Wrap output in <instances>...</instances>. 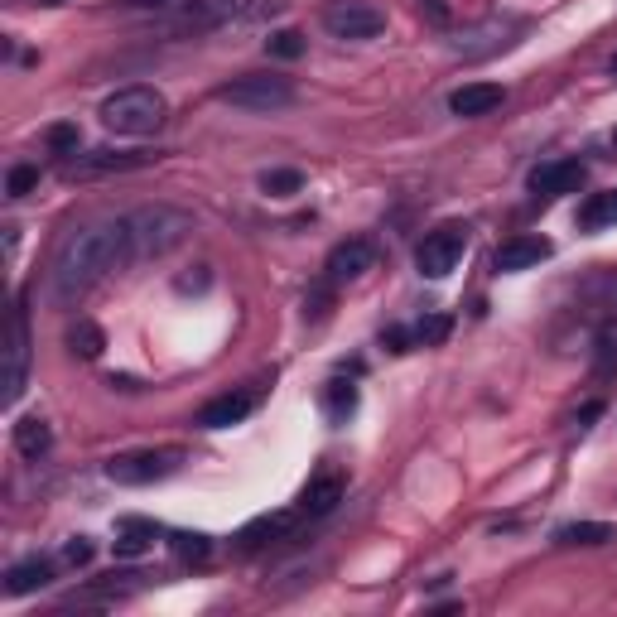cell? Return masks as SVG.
Returning a JSON list of instances; mask_svg holds the SVG:
<instances>
[{
  "mask_svg": "<svg viewBox=\"0 0 617 617\" xmlns=\"http://www.w3.org/2000/svg\"><path fill=\"white\" fill-rule=\"evenodd\" d=\"M261 193L266 198H295V193H304V174L299 169H266L261 174Z\"/></svg>",
  "mask_w": 617,
  "mask_h": 617,
  "instance_id": "25",
  "label": "cell"
},
{
  "mask_svg": "<svg viewBox=\"0 0 617 617\" xmlns=\"http://www.w3.org/2000/svg\"><path fill=\"white\" fill-rule=\"evenodd\" d=\"M425 10H430L434 20H439V25H444V20H449V10H444V5H439V0H425Z\"/></svg>",
  "mask_w": 617,
  "mask_h": 617,
  "instance_id": "34",
  "label": "cell"
},
{
  "mask_svg": "<svg viewBox=\"0 0 617 617\" xmlns=\"http://www.w3.org/2000/svg\"><path fill=\"white\" fill-rule=\"evenodd\" d=\"M217 102L242 111H280L295 102V82L280 78V73H242V78L217 87Z\"/></svg>",
  "mask_w": 617,
  "mask_h": 617,
  "instance_id": "3",
  "label": "cell"
},
{
  "mask_svg": "<svg viewBox=\"0 0 617 617\" xmlns=\"http://www.w3.org/2000/svg\"><path fill=\"white\" fill-rule=\"evenodd\" d=\"M63 560L73 564V569H82V564H92V540L87 536H73L68 545H63Z\"/></svg>",
  "mask_w": 617,
  "mask_h": 617,
  "instance_id": "30",
  "label": "cell"
},
{
  "mask_svg": "<svg viewBox=\"0 0 617 617\" xmlns=\"http://www.w3.org/2000/svg\"><path fill=\"white\" fill-rule=\"evenodd\" d=\"M25 367H29V323H25V314L15 309V319H10V348H5V405L20 401V391H25Z\"/></svg>",
  "mask_w": 617,
  "mask_h": 617,
  "instance_id": "10",
  "label": "cell"
},
{
  "mask_svg": "<svg viewBox=\"0 0 617 617\" xmlns=\"http://www.w3.org/2000/svg\"><path fill=\"white\" fill-rule=\"evenodd\" d=\"M34 184H39V169H34V164H15L10 179H5V193H10V198H25Z\"/></svg>",
  "mask_w": 617,
  "mask_h": 617,
  "instance_id": "29",
  "label": "cell"
},
{
  "mask_svg": "<svg viewBox=\"0 0 617 617\" xmlns=\"http://www.w3.org/2000/svg\"><path fill=\"white\" fill-rule=\"evenodd\" d=\"M208 285V266H203V275H188V280H179V290H203Z\"/></svg>",
  "mask_w": 617,
  "mask_h": 617,
  "instance_id": "33",
  "label": "cell"
},
{
  "mask_svg": "<svg viewBox=\"0 0 617 617\" xmlns=\"http://www.w3.org/2000/svg\"><path fill=\"white\" fill-rule=\"evenodd\" d=\"M352 410H357V386L343 381V376H333V381L323 386V415H328L333 425H343Z\"/></svg>",
  "mask_w": 617,
  "mask_h": 617,
  "instance_id": "20",
  "label": "cell"
},
{
  "mask_svg": "<svg viewBox=\"0 0 617 617\" xmlns=\"http://www.w3.org/2000/svg\"><path fill=\"white\" fill-rule=\"evenodd\" d=\"M502 102H507V87L502 82H463L454 97H449V111L463 116V121H478V116H492Z\"/></svg>",
  "mask_w": 617,
  "mask_h": 617,
  "instance_id": "12",
  "label": "cell"
},
{
  "mask_svg": "<svg viewBox=\"0 0 617 617\" xmlns=\"http://www.w3.org/2000/svg\"><path fill=\"white\" fill-rule=\"evenodd\" d=\"M140 164H150V155H87V160H73L68 164V174H111V169H140Z\"/></svg>",
  "mask_w": 617,
  "mask_h": 617,
  "instance_id": "22",
  "label": "cell"
},
{
  "mask_svg": "<svg viewBox=\"0 0 617 617\" xmlns=\"http://www.w3.org/2000/svg\"><path fill=\"white\" fill-rule=\"evenodd\" d=\"M54 584V564L49 560H20V564H10L5 569V593L10 598H25V593H34V589H49Z\"/></svg>",
  "mask_w": 617,
  "mask_h": 617,
  "instance_id": "15",
  "label": "cell"
},
{
  "mask_svg": "<svg viewBox=\"0 0 617 617\" xmlns=\"http://www.w3.org/2000/svg\"><path fill=\"white\" fill-rule=\"evenodd\" d=\"M617 222V193H593L589 203L579 208V227L584 232H598V227H608Z\"/></svg>",
  "mask_w": 617,
  "mask_h": 617,
  "instance_id": "24",
  "label": "cell"
},
{
  "mask_svg": "<svg viewBox=\"0 0 617 617\" xmlns=\"http://www.w3.org/2000/svg\"><path fill=\"white\" fill-rule=\"evenodd\" d=\"M290 531V516L285 511H275V516H261V521H251L242 536H237V550H256V545H266V540L285 536Z\"/></svg>",
  "mask_w": 617,
  "mask_h": 617,
  "instance_id": "23",
  "label": "cell"
},
{
  "mask_svg": "<svg viewBox=\"0 0 617 617\" xmlns=\"http://www.w3.org/2000/svg\"><path fill=\"white\" fill-rule=\"evenodd\" d=\"M410 333H415V348H439V343L454 333V319H449V314H425Z\"/></svg>",
  "mask_w": 617,
  "mask_h": 617,
  "instance_id": "26",
  "label": "cell"
},
{
  "mask_svg": "<svg viewBox=\"0 0 617 617\" xmlns=\"http://www.w3.org/2000/svg\"><path fill=\"white\" fill-rule=\"evenodd\" d=\"M174 550H179V560L184 564H203L213 545H208V536H174Z\"/></svg>",
  "mask_w": 617,
  "mask_h": 617,
  "instance_id": "28",
  "label": "cell"
},
{
  "mask_svg": "<svg viewBox=\"0 0 617 617\" xmlns=\"http://www.w3.org/2000/svg\"><path fill=\"white\" fill-rule=\"evenodd\" d=\"M584 179H589L584 160H550V164H540V169H531V193H540V198H564V193H579Z\"/></svg>",
  "mask_w": 617,
  "mask_h": 617,
  "instance_id": "9",
  "label": "cell"
},
{
  "mask_svg": "<svg viewBox=\"0 0 617 617\" xmlns=\"http://www.w3.org/2000/svg\"><path fill=\"white\" fill-rule=\"evenodd\" d=\"M155 526L150 521H121V536H116V555L121 560H135V555H145L150 545H155Z\"/></svg>",
  "mask_w": 617,
  "mask_h": 617,
  "instance_id": "21",
  "label": "cell"
},
{
  "mask_svg": "<svg viewBox=\"0 0 617 617\" xmlns=\"http://www.w3.org/2000/svg\"><path fill=\"white\" fill-rule=\"evenodd\" d=\"M15 449L25 458H44L54 449V430H49V420H39V415H25V420H15Z\"/></svg>",
  "mask_w": 617,
  "mask_h": 617,
  "instance_id": "17",
  "label": "cell"
},
{
  "mask_svg": "<svg viewBox=\"0 0 617 617\" xmlns=\"http://www.w3.org/2000/svg\"><path fill=\"white\" fill-rule=\"evenodd\" d=\"M256 410V391H227L198 410V430H232Z\"/></svg>",
  "mask_w": 617,
  "mask_h": 617,
  "instance_id": "14",
  "label": "cell"
},
{
  "mask_svg": "<svg viewBox=\"0 0 617 617\" xmlns=\"http://www.w3.org/2000/svg\"><path fill=\"white\" fill-rule=\"evenodd\" d=\"M44 5H63V0H44Z\"/></svg>",
  "mask_w": 617,
  "mask_h": 617,
  "instance_id": "36",
  "label": "cell"
},
{
  "mask_svg": "<svg viewBox=\"0 0 617 617\" xmlns=\"http://www.w3.org/2000/svg\"><path fill=\"white\" fill-rule=\"evenodd\" d=\"M102 348H107V333H102L92 319H78L73 328H68V352H73V357H82V362H97V357H102Z\"/></svg>",
  "mask_w": 617,
  "mask_h": 617,
  "instance_id": "19",
  "label": "cell"
},
{
  "mask_svg": "<svg viewBox=\"0 0 617 617\" xmlns=\"http://www.w3.org/2000/svg\"><path fill=\"white\" fill-rule=\"evenodd\" d=\"M266 54L270 58H285V63H290V58L304 54V34H299V29H275V34L266 39Z\"/></svg>",
  "mask_w": 617,
  "mask_h": 617,
  "instance_id": "27",
  "label": "cell"
},
{
  "mask_svg": "<svg viewBox=\"0 0 617 617\" xmlns=\"http://www.w3.org/2000/svg\"><path fill=\"white\" fill-rule=\"evenodd\" d=\"M613 145H617V131H613Z\"/></svg>",
  "mask_w": 617,
  "mask_h": 617,
  "instance_id": "38",
  "label": "cell"
},
{
  "mask_svg": "<svg viewBox=\"0 0 617 617\" xmlns=\"http://www.w3.org/2000/svg\"><path fill=\"white\" fill-rule=\"evenodd\" d=\"M338 502H343V478H338V473H323V478H314V483L304 487L299 511H304V516H328Z\"/></svg>",
  "mask_w": 617,
  "mask_h": 617,
  "instance_id": "16",
  "label": "cell"
},
{
  "mask_svg": "<svg viewBox=\"0 0 617 617\" xmlns=\"http://www.w3.org/2000/svg\"><path fill=\"white\" fill-rule=\"evenodd\" d=\"M179 463H184L179 449H135V454L107 458L102 473L116 487H150V483H160V478H169V473H179Z\"/></svg>",
  "mask_w": 617,
  "mask_h": 617,
  "instance_id": "5",
  "label": "cell"
},
{
  "mask_svg": "<svg viewBox=\"0 0 617 617\" xmlns=\"http://www.w3.org/2000/svg\"><path fill=\"white\" fill-rule=\"evenodd\" d=\"M608 540H617V531L608 521H569V526L555 531V545H564V550H574V545H608Z\"/></svg>",
  "mask_w": 617,
  "mask_h": 617,
  "instance_id": "18",
  "label": "cell"
},
{
  "mask_svg": "<svg viewBox=\"0 0 617 617\" xmlns=\"http://www.w3.org/2000/svg\"><path fill=\"white\" fill-rule=\"evenodd\" d=\"M49 145H54L58 155H78V126H54V131H49Z\"/></svg>",
  "mask_w": 617,
  "mask_h": 617,
  "instance_id": "31",
  "label": "cell"
},
{
  "mask_svg": "<svg viewBox=\"0 0 617 617\" xmlns=\"http://www.w3.org/2000/svg\"><path fill=\"white\" fill-rule=\"evenodd\" d=\"M126 5H135V10H164L169 0H126Z\"/></svg>",
  "mask_w": 617,
  "mask_h": 617,
  "instance_id": "35",
  "label": "cell"
},
{
  "mask_svg": "<svg viewBox=\"0 0 617 617\" xmlns=\"http://www.w3.org/2000/svg\"><path fill=\"white\" fill-rule=\"evenodd\" d=\"M319 20L333 39H376L386 29V10L372 0H328Z\"/></svg>",
  "mask_w": 617,
  "mask_h": 617,
  "instance_id": "7",
  "label": "cell"
},
{
  "mask_svg": "<svg viewBox=\"0 0 617 617\" xmlns=\"http://www.w3.org/2000/svg\"><path fill=\"white\" fill-rule=\"evenodd\" d=\"M256 10V0H193L184 10L179 29H217V25H232V20H246Z\"/></svg>",
  "mask_w": 617,
  "mask_h": 617,
  "instance_id": "13",
  "label": "cell"
},
{
  "mask_svg": "<svg viewBox=\"0 0 617 617\" xmlns=\"http://www.w3.org/2000/svg\"><path fill=\"white\" fill-rule=\"evenodd\" d=\"M613 73H617V58H613Z\"/></svg>",
  "mask_w": 617,
  "mask_h": 617,
  "instance_id": "37",
  "label": "cell"
},
{
  "mask_svg": "<svg viewBox=\"0 0 617 617\" xmlns=\"http://www.w3.org/2000/svg\"><path fill=\"white\" fill-rule=\"evenodd\" d=\"M135 266V237H131V217H111V222H92L68 232L54 256L49 285H54L58 304H78L82 295H92L111 270Z\"/></svg>",
  "mask_w": 617,
  "mask_h": 617,
  "instance_id": "1",
  "label": "cell"
},
{
  "mask_svg": "<svg viewBox=\"0 0 617 617\" xmlns=\"http://www.w3.org/2000/svg\"><path fill=\"white\" fill-rule=\"evenodd\" d=\"M463 251H468V227L463 222H444V227L425 232V242L415 246V270L425 280H449L458 270V261H463Z\"/></svg>",
  "mask_w": 617,
  "mask_h": 617,
  "instance_id": "6",
  "label": "cell"
},
{
  "mask_svg": "<svg viewBox=\"0 0 617 617\" xmlns=\"http://www.w3.org/2000/svg\"><path fill=\"white\" fill-rule=\"evenodd\" d=\"M550 256H555V242H545V237H511L507 246H497L492 270L516 275V270H536L540 261H550Z\"/></svg>",
  "mask_w": 617,
  "mask_h": 617,
  "instance_id": "11",
  "label": "cell"
},
{
  "mask_svg": "<svg viewBox=\"0 0 617 617\" xmlns=\"http://www.w3.org/2000/svg\"><path fill=\"white\" fill-rule=\"evenodd\" d=\"M376 266V246L367 237H352V242H338L328 251V285H348V280H362L367 270Z\"/></svg>",
  "mask_w": 617,
  "mask_h": 617,
  "instance_id": "8",
  "label": "cell"
},
{
  "mask_svg": "<svg viewBox=\"0 0 617 617\" xmlns=\"http://www.w3.org/2000/svg\"><path fill=\"white\" fill-rule=\"evenodd\" d=\"M188 232H193V222L184 213H174V208H145V213L131 217V237H135V261H145V256H164V251H174V246L184 242Z\"/></svg>",
  "mask_w": 617,
  "mask_h": 617,
  "instance_id": "4",
  "label": "cell"
},
{
  "mask_svg": "<svg viewBox=\"0 0 617 617\" xmlns=\"http://www.w3.org/2000/svg\"><path fill=\"white\" fill-rule=\"evenodd\" d=\"M381 343H386V348H391V352H410V343H415V333H410V328H401V323H391V328L381 333Z\"/></svg>",
  "mask_w": 617,
  "mask_h": 617,
  "instance_id": "32",
  "label": "cell"
},
{
  "mask_svg": "<svg viewBox=\"0 0 617 617\" xmlns=\"http://www.w3.org/2000/svg\"><path fill=\"white\" fill-rule=\"evenodd\" d=\"M164 116H169V102H164V92L155 87H121V92H111L107 102H102V126L116 135H155L164 126Z\"/></svg>",
  "mask_w": 617,
  "mask_h": 617,
  "instance_id": "2",
  "label": "cell"
}]
</instances>
